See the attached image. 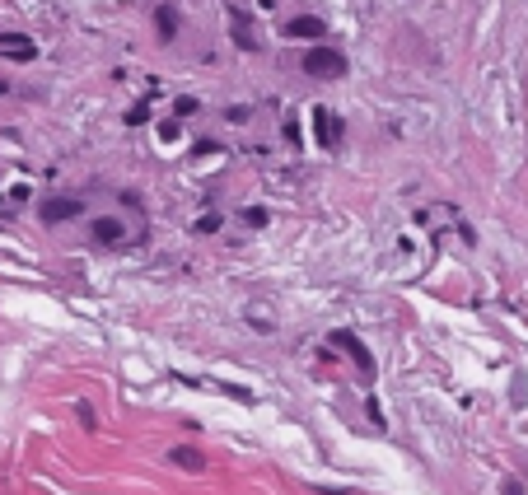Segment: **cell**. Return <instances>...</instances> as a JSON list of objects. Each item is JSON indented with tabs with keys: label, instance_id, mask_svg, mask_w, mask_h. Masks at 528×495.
I'll return each mask as SVG.
<instances>
[{
	"label": "cell",
	"instance_id": "5bb4252c",
	"mask_svg": "<svg viewBox=\"0 0 528 495\" xmlns=\"http://www.w3.org/2000/svg\"><path fill=\"white\" fill-rule=\"evenodd\" d=\"M501 495H524V486H519V481H505V486H501Z\"/></svg>",
	"mask_w": 528,
	"mask_h": 495
},
{
	"label": "cell",
	"instance_id": "4fadbf2b",
	"mask_svg": "<svg viewBox=\"0 0 528 495\" xmlns=\"http://www.w3.org/2000/svg\"><path fill=\"white\" fill-rule=\"evenodd\" d=\"M197 107H201L197 99H178V103H173V112H178V117H187V112H197Z\"/></svg>",
	"mask_w": 528,
	"mask_h": 495
},
{
	"label": "cell",
	"instance_id": "6da1fadb",
	"mask_svg": "<svg viewBox=\"0 0 528 495\" xmlns=\"http://www.w3.org/2000/svg\"><path fill=\"white\" fill-rule=\"evenodd\" d=\"M299 66H304V75H314V79H342L346 75V56L337 47H309Z\"/></svg>",
	"mask_w": 528,
	"mask_h": 495
},
{
	"label": "cell",
	"instance_id": "52a82bcc",
	"mask_svg": "<svg viewBox=\"0 0 528 495\" xmlns=\"http://www.w3.org/2000/svg\"><path fill=\"white\" fill-rule=\"evenodd\" d=\"M168 463L183 468V472H206V453L192 448V444H173V448H168Z\"/></svg>",
	"mask_w": 528,
	"mask_h": 495
},
{
	"label": "cell",
	"instance_id": "8fae6325",
	"mask_svg": "<svg viewBox=\"0 0 528 495\" xmlns=\"http://www.w3.org/2000/svg\"><path fill=\"white\" fill-rule=\"evenodd\" d=\"M192 229H197V234H211V229H220V215H201Z\"/></svg>",
	"mask_w": 528,
	"mask_h": 495
},
{
	"label": "cell",
	"instance_id": "ba28073f",
	"mask_svg": "<svg viewBox=\"0 0 528 495\" xmlns=\"http://www.w3.org/2000/svg\"><path fill=\"white\" fill-rule=\"evenodd\" d=\"M0 56L33 61V56H38V47H33V38H24V33H0Z\"/></svg>",
	"mask_w": 528,
	"mask_h": 495
},
{
	"label": "cell",
	"instance_id": "7c38bea8",
	"mask_svg": "<svg viewBox=\"0 0 528 495\" xmlns=\"http://www.w3.org/2000/svg\"><path fill=\"white\" fill-rule=\"evenodd\" d=\"M127 122H131V127H140V122H150V103L131 107V112H127Z\"/></svg>",
	"mask_w": 528,
	"mask_h": 495
},
{
	"label": "cell",
	"instance_id": "7a4b0ae2",
	"mask_svg": "<svg viewBox=\"0 0 528 495\" xmlns=\"http://www.w3.org/2000/svg\"><path fill=\"white\" fill-rule=\"evenodd\" d=\"M314 131H318V145H323V150L342 145V117H337L332 107H314Z\"/></svg>",
	"mask_w": 528,
	"mask_h": 495
},
{
	"label": "cell",
	"instance_id": "30bf717a",
	"mask_svg": "<svg viewBox=\"0 0 528 495\" xmlns=\"http://www.w3.org/2000/svg\"><path fill=\"white\" fill-rule=\"evenodd\" d=\"M155 24H159V38L168 42V38L178 33V14H173V5H159V10H155Z\"/></svg>",
	"mask_w": 528,
	"mask_h": 495
},
{
	"label": "cell",
	"instance_id": "277c9868",
	"mask_svg": "<svg viewBox=\"0 0 528 495\" xmlns=\"http://www.w3.org/2000/svg\"><path fill=\"white\" fill-rule=\"evenodd\" d=\"M89 238H94V243H103V248H117V243L127 238V225H122L117 215H103V220H94V225H89Z\"/></svg>",
	"mask_w": 528,
	"mask_h": 495
},
{
	"label": "cell",
	"instance_id": "8992f818",
	"mask_svg": "<svg viewBox=\"0 0 528 495\" xmlns=\"http://www.w3.org/2000/svg\"><path fill=\"white\" fill-rule=\"evenodd\" d=\"M248 24H253V19H248L243 10L229 14V33H234V47H238V52H257V47H262V42H257V33H253Z\"/></svg>",
	"mask_w": 528,
	"mask_h": 495
},
{
	"label": "cell",
	"instance_id": "9a60e30c",
	"mask_svg": "<svg viewBox=\"0 0 528 495\" xmlns=\"http://www.w3.org/2000/svg\"><path fill=\"white\" fill-rule=\"evenodd\" d=\"M0 94H10V84H5V79H0Z\"/></svg>",
	"mask_w": 528,
	"mask_h": 495
},
{
	"label": "cell",
	"instance_id": "3957f363",
	"mask_svg": "<svg viewBox=\"0 0 528 495\" xmlns=\"http://www.w3.org/2000/svg\"><path fill=\"white\" fill-rule=\"evenodd\" d=\"M281 38H327V19L318 14H294L281 24Z\"/></svg>",
	"mask_w": 528,
	"mask_h": 495
},
{
	"label": "cell",
	"instance_id": "9c48e42d",
	"mask_svg": "<svg viewBox=\"0 0 528 495\" xmlns=\"http://www.w3.org/2000/svg\"><path fill=\"white\" fill-rule=\"evenodd\" d=\"M79 210L84 206H79L75 196H66V201H47V206H42V220H47V225H56V220H75Z\"/></svg>",
	"mask_w": 528,
	"mask_h": 495
},
{
	"label": "cell",
	"instance_id": "5b68a950",
	"mask_svg": "<svg viewBox=\"0 0 528 495\" xmlns=\"http://www.w3.org/2000/svg\"><path fill=\"white\" fill-rule=\"evenodd\" d=\"M327 346H337V351H346V355H351V360H355L360 369H365V374H374V360H370V351H365L360 341L351 337V332H332V337H327Z\"/></svg>",
	"mask_w": 528,
	"mask_h": 495
}]
</instances>
